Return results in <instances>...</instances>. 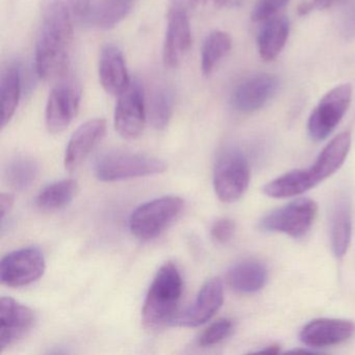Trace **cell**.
Masks as SVG:
<instances>
[{"label": "cell", "mask_w": 355, "mask_h": 355, "mask_svg": "<svg viewBox=\"0 0 355 355\" xmlns=\"http://www.w3.org/2000/svg\"><path fill=\"white\" fill-rule=\"evenodd\" d=\"M192 45V31L188 12L171 7L168 15L167 32L164 41L163 62L166 68L174 69L182 64Z\"/></svg>", "instance_id": "cell-12"}, {"label": "cell", "mask_w": 355, "mask_h": 355, "mask_svg": "<svg viewBox=\"0 0 355 355\" xmlns=\"http://www.w3.org/2000/svg\"><path fill=\"white\" fill-rule=\"evenodd\" d=\"M236 232V224L228 218L217 220L211 226V234L214 240L224 244L230 242Z\"/></svg>", "instance_id": "cell-30"}, {"label": "cell", "mask_w": 355, "mask_h": 355, "mask_svg": "<svg viewBox=\"0 0 355 355\" xmlns=\"http://www.w3.org/2000/svg\"><path fill=\"white\" fill-rule=\"evenodd\" d=\"M352 87L349 84L340 85L324 95L313 113L309 116L307 130L313 141L327 138L342 121L350 107Z\"/></svg>", "instance_id": "cell-8"}, {"label": "cell", "mask_w": 355, "mask_h": 355, "mask_svg": "<svg viewBox=\"0 0 355 355\" xmlns=\"http://www.w3.org/2000/svg\"><path fill=\"white\" fill-rule=\"evenodd\" d=\"M107 130V122L101 118L91 119L82 124L72 135L66 148V170L72 172L78 169L91 151L103 140Z\"/></svg>", "instance_id": "cell-17"}, {"label": "cell", "mask_w": 355, "mask_h": 355, "mask_svg": "<svg viewBox=\"0 0 355 355\" xmlns=\"http://www.w3.org/2000/svg\"><path fill=\"white\" fill-rule=\"evenodd\" d=\"M174 105L175 93L170 87H162L153 93L148 103L147 115L157 130L167 128L173 115Z\"/></svg>", "instance_id": "cell-27"}, {"label": "cell", "mask_w": 355, "mask_h": 355, "mask_svg": "<svg viewBox=\"0 0 355 355\" xmlns=\"http://www.w3.org/2000/svg\"><path fill=\"white\" fill-rule=\"evenodd\" d=\"M318 205L309 198H299L266 215L259 222L263 232H282L292 238L305 236L311 230Z\"/></svg>", "instance_id": "cell-7"}, {"label": "cell", "mask_w": 355, "mask_h": 355, "mask_svg": "<svg viewBox=\"0 0 355 355\" xmlns=\"http://www.w3.org/2000/svg\"><path fill=\"white\" fill-rule=\"evenodd\" d=\"M165 161L153 155L128 150H112L97 159L95 174L101 182H113L164 173Z\"/></svg>", "instance_id": "cell-4"}, {"label": "cell", "mask_w": 355, "mask_h": 355, "mask_svg": "<svg viewBox=\"0 0 355 355\" xmlns=\"http://www.w3.org/2000/svg\"><path fill=\"white\" fill-rule=\"evenodd\" d=\"M78 184L73 180H63L45 187L38 196L36 203L43 211H58L67 207L78 193Z\"/></svg>", "instance_id": "cell-24"}, {"label": "cell", "mask_w": 355, "mask_h": 355, "mask_svg": "<svg viewBox=\"0 0 355 355\" xmlns=\"http://www.w3.org/2000/svg\"><path fill=\"white\" fill-rule=\"evenodd\" d=\"M39 174L36 159L28 155H16L12 157L5 167V180L11 188L18 191L30 188Z\"/></svg>", "instance_id": "cell-25"}, {"label": "cell", "mask_w": 355, "mask_h": 355, "mask_svg": "<svg viewBox=\"0 0 355 355\" xmlns=\"http://www.w3.org/2000/svg\"><path fill=\"white\" fill-rule=\"evenodd\" d=\"M234 330L232 320L223 318L211 323L198 338V345L201 347H211L219 344L227 338Z\"/></svg>", "instance_id": "cell-28"}, {"label": "cell", "mask_w": 355, "mask_h": 355, "mask_svg": "<svg viewBox=\"0 0 355 355\" xmlns=\"http://www.w3.org/2000/svg\"><path fill=\"white\" fill-rule=\"evenodd\" d=\"M98 73L103 90L114 96H118L132 80L123 53L115 45H107L101 51Z\"/></svg>", "instance_id": "cell-19"}, {"label": "cell", "mask_w": 355, "mask_h": 355, "mask_svg": "<svg viewBox=\"0 0 355 355\" xmlns=\"http://www.w3.org/2000/svg\"><path fill=\"white\" fill-rule=\"evenodd\" d=\"M250 176V167L242 151L236 148L224 150L214 169V190L218 198L222 202H236L248 189Z\"/></svg>", "instance_id": "cell-5"}, {"label": "cell", "mask_w": 355, "mask_h": 355, "mask_svg": "<svg viewBox=\"0 0 355 355\" xmlns=\"http://www.w3.org/2000/svg\"><path fill=\"white\" fill-rule=\"evenodd\" d=\"M353 322L344 319H315L300 332V340L309 348H325L346 342L354 334Z\"/></svg>", "instance_id": "cell-16"}, {"label": "cell", "mask_w": 355, "mask_h": 355, "mask_svg": "<svg viewBox=\"0 0 355 355\" xmlns=\"http://www.w3.org/2000/svg\"><path fill=\"white\" fill-rule=\"evenodd\" d=\"M34 311L11 297L0 300V350L13 346L34 327Z\"/></svg>", "instance_id": "cell-13"}, {"label": "cell", "mask_w": 355, "mask_h": 355, "mask_svg": "<svg viewBox=\"0 0 355 355\" xmlns=\"http://www.w3.org/2000/svg\"><path fill=\"white\" fill-rule=\"evenodd\" d=\"M288 3V0H259L253 9V21H263L274 17Z\"/></svg>", "instance_id": "cell-29"}, {"label": "cell", "mask_w": 355, "mask_h": 355, "mask_svg": "<svg viewBox=\"0 0 355 355\" xmlns=\"http://www.w3.org/2000/svg\"><path fill=\"white\" fill-rule=\"evenodd\" d=\"M232 45L230 35L222 31H215L207 37L201 51V71L203 76H211L215 71L220 62L230 53Z\"/></svg>", "instance_id": "cell-26"}, {"label": "cell", "mask_w": 355, "mask_h": 355, "mask_svg": "<svg viewBox=\"0 0 355 355\" xmlns=\"http://www.w3.org/2000/svg\"><path fill=\"white\" fill-rule=\"evenodd\" d=\"M279 352V345H271V346H268L267 348L263 349V350L261 351V353H269V354H277V353Z\"/></svg>", "instance_id": "cell-34"}, {"label": "cell", "mask_w": 355, "mask_h": 355, "mask_svg": "<svg viewBox=\"0 0 355 355\" xmlns=\"http://www.w3.org/2000/svg\"><path fill=\"white\" fill-rule=\"evenodd\" d=\"M350 148V132L338 135L326 145L313 165L293 170L271 180L263 187V193L272 198H288L303 194L336 173L348 157Z\"/></svg>", "instance_id": "cell-2"}, {"label": "cell", "mask_w": 355, "mask_h": 355, "mask_svg": "<svg viewBox=\"0 0 355 355\" xmlns=\"http://www.w3.org/2000/svg\"><path fill=\"white\" fill-rule=\"evenodd\" d=\"M338 0H311L309 3H303L299 8V14L300 15H306L309 12L315 11V10L327 9L331 7L334 3H338Z\"/></svg>", "instance_id": "cell-31"}, {"label": "cell", "mask_w": 355, "mask_h": 355, "mask_svg": "<svg viewBox=\"0 0 355 355\" xmlns=\"http://www.w3.org/2000/svg\"><path fill=\"white\" fill-rule=\"evenodd\" d=\"M117 97L114 116L116 132L126 140H135L142 134L148 116L144 88L134 78Z\"/></svg>", "instance_id": "cell-9"}, {"label": "cell", "mask_w": 355, "mask_h": 355, "mask_svg": "<svg viewBox=\"0 0 355 355\" xmlns=\"http://www.w3.org/2000/svg\"><path fill=\"white\" fill-rule=\"evenodd\" d=\"M14 196L9 193H3L0 196V214H1V222L5 221L6 217L11 213L14 207Z\"/></svg>", "instance_id": "cell-33"}, {"label": "cell", "mask_w": 355, "mask_h": 355, "mask_svg": "<svg viewBox=\"0 0 355 355\" xmlns=\"http://www.w3.org/2000/svg\"><path fill=\"white\" fill-rule=\"evenodd\" d=\"M45 268L44 255L39 249L22 248L3 257L0 263V278L6 286L21 288L42 277Z\"/></svg>", "instance_id": "cell-10"}, {"label": "cell", "mask_w": 355, "mask_h": 355, "mask_svg": "<svg viewBox=\"0 0 355 355\" xmlns=\"http://www.w3.org/2000/svg\"><path fill=\"white\" fill-rule=\"evenodd\" d=\"M290 34V24L286 17H271L266 20L257 38L261 59L271 62L282 53Z\"/></svg>", "instance_id": "cell-22"}, {"label": "cell", "mask_w": 355, "mask_h": 355, "mask_svg": "<svg viewBox=\"0 0 355 355\" xmlns=\"http://www.w3.org/2000/svg\"><path fill=\"white\" fill-rule=\"evenodd\" d=\"M184 205V200L178 196H164L143 203L130 217V232L140 240L157 238L180 215Z\"/></svg>", "instance_id": "cell-6"}, {"label": "cell", "mask_w": 355, "mask_h": 355, "mask_svg": "<svg viewBox=\"0 0 355 355\" xmlns=\"http://www.w3.org/2000/svg\"><path fill=\"white\" fill-rule=\"evenodd\" d=\"M352 239V201L347 192L340 193L332 205L330 215V242L334 254L343 257Z\"/></svg>", "instance_id": "cell-18"}, {"label": "cell", "mask_w": 355, "mask_h": 355, "mask_svg": "<svg viewBox=\"0 0 355 355\" xmlns=\"http://www.w3.org/2000/svg\"><path fill=\"white\" fill-rule=\"evenodd\" d=\"M76 21L73 0H46L35 53V71L41 80H58L68 71Z\"/></svg>", "instance_id": "cell-1"}, {"label": "cell", "mask_w": 355, "mask_h": 355, "mask_svg": "<svg viewBox=\"0 0 355 355\" xmlns=\"http://www.w3.org/2000/svg\"><path fill=\"white\" fill-rule=\"evenodd\" d=\"M182 294V278L174 263H166L157 271L147 293L142 315L145 325L159 328L172 323Z\"/></svg>", "instance_id": "cell-3"}, {"label": "cell", "mask_w": 355, "mask_h": 355, "mask_svg": "<svg viewBox=\"0 0 355 355\" xmlns=\"http://www.w3.org/2000/svg\"><path fill=\"white\" fill-rule=\"evenodd\" d=\"M268 282V270L261 261L248 259L232 266L228 273L230 288L241 294L259 292Z\"/></svg>", "instance_id": "cell-21"}, {"label": "cell", "mask_w": 355, "mask_h": 355, "mask_svg": "<svg viewBox=\"0 0 355 355\" xmlns=\"http://www.w3.org/2000/svg\"><path fill=\"white\" fill-rule=\"evenodd\" d=\"M135 0H89L83 24L97 28H115L128 17Z\"/></svg>", "instance_id": "cell-20"}, {"label": "cell", "mask_w": 355, "mask_h": 355, "mask_svg": "<svg viewBox=\"0 0 355 355\" xmlns=\"http://www.w3.org/2000/svg\"><path fill=\"white\" fill-rule=\"evenodd\" d=\"M82 90L73 82H63L53 87L47 99L45 124L51 134L64 132L80 111Z\"/></svg>", "instance_id": "cell-11"}, {"label": "cell", "mask_w": 355, "mask_h": 355, "mask_svg": "<svg viewBox=\"0 0 355 355\" xmlns=\"http://www.w3.org/2000/svg\"><path fill=\"white\" fill-rule=\"evenodd\" d=\"M22 72L18 65H11L3 71L0 80L1 101V128H5L15 115L19 105L24 86Z\"/></svg>", "instance_id": "cell-23"}, {"label": "cell", "mask_w": 355, "mask_h": 355, "mask_svg": "<svg viewBox=\"0 0 355 355\" xmlns=\"http://www.w3.org/2000/svg\"><path fill=\"white\" fill-rule=\"evenodd\" d=\"M279 80L269 73L257 74L241 83L232 96V105L241 113H252L265 107L277 93Z\"/></svg>", "instance_id": "cell-14"}, {"label": "cell", "mask_w": 355, "mask_h": 355, "mask_svg": "<svg viewBox=\"0 0 355 355\" xmlns=\"http://www.w3.org/2000/svg\"><path fill=\"white\" fill-rule=\"evenodd\" d=\"M223 284L219 278L207 280L199 291L195 302L172 324L184 327H197L211 319L223 304Z\"/></svg>", "instance_id": "cell-15"}, {"label": "cell", "mask_w": 355, "mask_h": 355, "mask_svg": "<svg viewBox=\"0 0 355 355\" xmlns=\"http://www.w3.org/2000/svg\"><path fill=\"white\" fill-rule=\"evenodd\" d=\"M343 31H344V35L346 37L355 36V3H352L345 13Z\"/></svg>", "instance_id": "cell-32"}]
</instances>
